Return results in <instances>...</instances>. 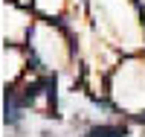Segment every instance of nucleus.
I'll return each mask as SVG.
<instances>
[{"label":"nucleus","mask_w":145,"mask_h":137,"mask_svg":"<svg viewBox=\"0 0 145 137\" xmlns=\"http://www.w3.org/2000/svg\"><path fill=\"white\" fill-rule=\"evenodd\" d=\"M125 131L119 128V126H96L87 131V137H122Z\"/></svg>","instance_id":"1"}]
</instances>
